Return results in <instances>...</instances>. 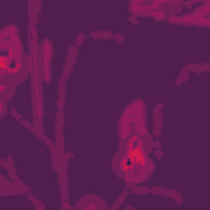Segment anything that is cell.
<instances>
[{
  "instance_id": "19",
  "label": "cell",
  "mask_w": 210,
  "mask_h": 210,
  "mask_svg": "<svg viewBox=\"0 0 210 210\" xmlns=\"http://www.w3.org/2000/svg\"><path fill=\"white\" fill-rule=\"evenodd\" d=\"M128 20H130V22L133 23V25H138V23H140V20H138V18H136V16H135V15H131V16H130V18H128Z\"/></svg>"
},
{
  "instance_id": "6",
  "label": "cell",
  "mask_w": 210,
  "mask_h": 210,
  "mask_svg": "<svg viewBox=\"0 0 210 210\" xmlns=\"http://www.w3.org/2000/svg\"><path fill=\"white\" fill-rule=\"evenodd\" d=\"M71 72H72V69H69V68H66V66H64V69H62V74H61V79H59V86H66V82H68V79H69V76H71Z\"/></svg>"
},
{
  "instance_id": "11",
  "label": "cell",
  "mask_w": 210,
  "mask_h": 210,
  "mask_svg": "<svg viewBox=\"0 0 210 210\" xmlns=\"http://www.w3.org/2000/svg\"><path fill=\"white\" fill-rule=\"evenodd\" d=\"M84 38H86V34L84 33H79L77 36H76V41H74V44H72V46H76V48H79L80 44L84 43Z\"/></svg>"
},
{
  "instance_id": "10",
  "label": "cell",
  "mask_w": 210,
  "mask_h": 210,
  "mask_svg": "<svg viewBox=\"0 0 210 210\" xmlns=\"http://www.w3.org/2000/svg\"><path fill=\"white\" fill-rule=\"evenodd\" d=\"M127 195H128V190H123L122 192L120 195H118V199H117V202H115V205H118V207H120L122 204H123L125 202V199H127Z\"/></svg>"
},
{
  "instance_id": "12",
  "label": "cell",
  "mask_w": 210,
  "mask_h": 210,
  "mask_svg": "<svg viewBox=\"0 0 210 210\" xmlns=\"http://www.w3.org/2000/svg\"><path fill=\"white\" fill-rule=\"evenodd\" d=\"M164 189L166 187H153V189H149V192L154 195H164Z\"/></svg>"
},
{
  "instance_id": "4",
  "label": "cell",
  "mask_w": 210,
  "mask_h": 210,
  "mask_svg": "<svg viewBox=\"0 0 210 210\" xmlns=\"http://www.w3.org/2000/svg\"><path fill=\"white\" fill-rule=\"evenodd\" d=\"M77 50L79 48H76V46H71L69 48V54H68V59H66V68H69V69H74V61H76V56H77Z\"/></svg>"
},
{
  "instance_id": "13",
  "label": "cell",
  "mask_w": 210,
  "mask_h": 210,
  "mask_svg": "<svg viewBox=\"0 0 210 210\" xmlns=\"http://www.w3.org/2000/svg\"><path fill=\"white\" fill-rule=\"evenodd\" d=\"M58 92H59V100H66V86H59Z\"/></svg>"
},
{
  "instance_id": "5",
  "label": "cell",
  "mask_w": 210,
  "mask_h": 210,
  "mask_svg": "<svg viewBox=\"0 0 210 210\" xmlns=\"http://www.w3.org/2000/svg\"><path fill=\"white\" fill-rule=\"evenodd\" d=\"M130 190H131L133 195H141V194H148L149 187H148V185H145V184H138V185H135V187H131Z\"/></svg>"
},
{
  "instance_id": "22",
  "label": "cell",
  "mask_w": 210,
  "mask_h": 210,
  "mask_svg": "<svg viewBox=\"0 0 210 210\" xmlns=\"http://www.w3.org/2000/svg\"><path fill=\"white\" fill-rule=\"evenodd\" d=\"M90 36H92L94 40H99V31H92V33H90Z\"/></svg>"
},
{
  "instance_id": "16",
  "label": "cell",
  "mask_w": 210,
  "mask_h": 210,
  "mask_svg": "<svg viewBox=\"0 0 210 210\" xmlns=\"http://www.w3.org/2000/svg\"><path fill=\"white\" fill-rule=\"evenodd\" d=\"M123 40H125V38H123V34H120V33L113 34V41H115V43L122 44V43H123Z\"/></svg>"
},
{
  "instance_id": "18",
  "label": "cell",
  "mask_w": 210,
  "mask_h": 210,
  "mask_svg": "<svg viewBox=\"0 0 210 210\" xmlns=\"http://www.w3.org/2000/svg\"><path fill=\"white\" fill-rule=\"evenodd\" d=\"M66 107V100H59L58 99V110H64Z\"/></svg>"
},
{
  "instance_id": "3",
  "label": "cell",
  "mask_w": 210,
  "mask_h": 210,
  "mask_svg": "<svg viewBox=\"0 0 210 210\" xmlns=\"http://www.w3.org/2000/svg\"><path fill=\"white\" fill-rule=\"evenodd\" d=\"M161 110H163V104H158L154 107V110H153V113H154V136H159L161 135V130H163V120H164V115L161 113Z\"/></svg>"
},
{
  "instance_id": "21",
  "label": "cell",
  "mask_w": 210,
  "mask_h": 210,
  "mask_svg": "<svg viewBox=\"0 0 210 210\" xmlns=\"http://www.w3.org/2000/svg\"><path fill=\"white\" fill-rule=\"evenodd\" d=\"M154 156L158 158V159H159V158H163V151H161V149H156V151H154Z\"/></svg>"
},
{
  "instance_id": "20",
  "label": "cell",
  "mask_w": 210,
  "mask_h": 210,
  "mask_svg": "<svg viewBox=\"0 0 210 210\" xmlns=\"http://www.w3.org/2000/svg\"><path fill=\"white\" fill-rule=\"evenodd\" d=\"M151 146H154V148H156V149H161V146H163V143H161V141H159V140H156V141H154V143H153V145H151Z\"/></svg>"
},
{
  "instance_id": "2",
  "label": "cell",
  "mask_w": 210,
  "mask_h": 210,
  "mask_svg": "<svg viewBox=\"0 0 210 210\" xmlns=\"http://www.w3.org/2000/svg\"><path fill=\"white\" fill-rule=\"evenodd\" d=\"M15 86H3L0 84V120L3 118V115L7 113V102L10 100V97H13L15 94Z\"/></svg>"
},
{
  "instance_id": "9",
  "label": "cell",
  "mask_w": 210,
  "mask_h": 210,
  "mask_svg": "<svg viewBox=\"0 0 210 210\" xmlns=\"http://www.w3.org/2000/svg\"><path fill=\"white\" fill-rule=\"evenodd\" d=\"M56 125H59V127L64 125V113H62V110H58V113H56Z\"/></svg>"
},
{
  "instance_id": "14",
  "label": "cell",
  "mask_w": 210,
  "mask_h": 210,
  "mask_svg": "<svg viewBox=\"0 0 210 210\" xmlns=\"http://www.w3.org/2000/svg\"><path fill=\"white\" fill-rule=\"evenodd\" d=\"M99 38H113V33H110V31H104V30H99Z\"/></svg>"
},
{
  "instance_id": "15",
  "label": "cell",
  "mask_w": 210,
  "mask_h": 210,
  "mask_svg": "<svg viewBox=\"0 0 210 210\" xmlns=\"http://www.w3.org/2000/svg\"><path fill=\"white\" fill-rule=\"evenodd\" d=\"M10 113H12L13 117H15L16 120H18V122H22V120H23V117L18 113V110H16V108H10Z\"/></svg>"
},
{
  "instance_id": "24",
  "label": "cell",
  "mask_w": 210,
  "mask_h": 210,
  "mask_svg": "<svg viewBox=\"0 0 210 210\" xmlns=\"http://www.w3.org/2000/svg\"><path fill=\"white\" fill-rule=\"evenodd\" d=\"M127 210H136L135 207H131V205H128V207H127Z\"/></svg>"
},
{
  "instance_id": "23",
  "label": "cell",
  "mask_w": 210,
  "mask_h": 210,
  "mask_svg": "<svg viewBox=\"0 0 210 210\" xmlns=\"http://www.w3.org/2000/svg\"><path fill=\"white\" fill-rule=\"evenodd\" d=\"M0 181H2V182H3V184H8V181H7V179H5V177H3V176H2V174H0Z\"/></svg>"
},
{
  "instance_id": "1",
  "label": "cell",
  "mask_w": 210,
  "mask_h": 210,
  "mask_svg": "<svg viewBox=\"0 0 210 210\" xmlns=\"http://www.w3.org/2000/svg\"><path fill=\"white\" fill-rule=\"evenodd\" d=\"M28 76V62H25L18 30L10 25L0 31V84L18 86Z\"/></svg>"
},
{
  "instance_id": "7",
  "label": "cell",
  "mask_w": 210,
  "mask_h": 210,
  "mask_svg": "<svg viewBox=\"0 0 210 210\" xmlns=\"http://www.w3.org/2000/svg\"><path fill=\"white\" fill-rule=\"evenodd\" d=\"M187 79H189V71H187V68H184L182 71H181V74H179V77H177L176 84H177V86H181V84L185 82Z\"/></svg>"
},
{
  "instance_id": "8",
  "label": "cell",
  "mask_w": 210,
  "mask_h": 210,
  "mask_svg": "<svg viewBox=\"0 0 210 210\" xmlns=\"http://www.w3.org/2000/svg\"><path fill=\"white\" fill-rule=\"evenodd\" d=\"M28 200H31L34 204V207H36V210H44V207H43V202L41 200H38L36 197H34L33 194H28Z\"/></svg>"
},
{
  "instance_id": "17",
  "label": "cell",
  "mask_w": 210,
  "mask_h": 210,
  "mask_svg": "<svg viewBox=\"0 0 210 210\" xmlns=\"http://www.w3.org/2000/svg\"><path fill=\"white\" fill-rule=\"evenodd\" d=\"M199 68H200V72H204V71H208V69H210V64H208V62H204V64H200Z\"/></svg>"
}]
</instances>
